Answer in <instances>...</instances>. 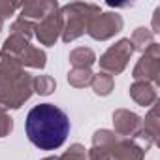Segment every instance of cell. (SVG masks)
I'll return each mask as SVG.
<instances>
[{"label":"cell","mask_w":160,"mask_h":160,"mask_svg":"<svg viewBox=\"0 0 160 160\" xmlns=\"http://www.w3.org/2000/svg\"><path fill=\"white\" fill-rule=\"evenodd\" d=\"M25 130L34 147L42 151H55L62 147L70 134V119L53 104H38L28 111Z\"/></svg>","instance_id":"obj_1"},{"label":"cell","mask_w":160,"mask_h":160,"mask_svg":"<svg viewBox=\"0 0 160 160\" xmlns=\"http://www.w3.org/2000/svg\"><path fill=\"white\" fill-rule=\"evenodd\" d=\"M32 92V77L17 62L0 57V111L19 109Z\"/></svg>","instance_id":"obj_2"},{"label":"cell","mask_w":160,"mask_h":160,"mask_svg":"<svg viewBox=\"0 0 160 160\" xmlns=\"http://www.w3.org/2000/svg\"><path fill=\"white\" fill-rule=\"evenodd\" d=\"M60 13L64 17L62 42L70 43L87 32L89 23L100 13V6L89 4V2H72L60 8Z\"/></svg>","instance_id":"obj_3"},{"label":"cell","mask_w":160,"mask_h":160,"mask_svg":"<svg viewBox=\"0 0 160 160\" xmlns=\"http://www.w3.org/2000/svg\"><path fill=\"white\" fill-rule=\"evenodd\" d=\"M0 57L10 58L13 62H17L21 68L23 66H30V68H43L45 66V53L38 47H32L28 43V40L21 38V36H10L0 51Z\"/></svg>","instance_id":"obj_4"},{"label":"cell","mask_w":160,"mask_h":160,"mask_svg":"<svg viewBox=\"0 0 160 160\" xmlns=\"http://www.w3.org/2000/svg\"><path fill=\"white\" fill-rule=\"evenodd\" d=\"M132 53H134V45H132L130 38H122V40H119L115 45H111L100 57V60H98L100 62V68L104 70V73L117 75V73H121L126 68Z\"/></svg>","instance_id":"obj_5"},{"label":"cell","mask_w":160,"mask_h":160,"mask_svg":"<svg viewBox=\"0 0 160 160\" xmlns=\"http://www.w3.org/2000/svg\"><path fill=\"white\" fill-rule=\"evenodd\" d=\"M132 77L136 81H149L152 85L160 83V45L152 43L138 60Z\"/></svg>","instance_id":"obj_6"},{"label":"cell","mask_w":160,"mask_h":160,"mask_svg":"<svg viewBox=\"0 0 160 160\" xmlns=\"http://www.w3.org/2000/svg\"><path fill=\"white\" fill-rule=\"evenodd\" d=\"M122 28V17L119 13H98L87 27V34L94 40H109Z\"/></svg>","instance_id":"obj_7"},{"label":"cell","mask_w":160,"mask_h":160,"mask_svg":"<svg viewBox=\"0 0 160 160\" xmlns=\"http://www.w3.org/2000/svg\"><path fill=\"white\" fill-rule=\"evenodd\" d=\"M62 28H64V17L58 8L34 25V36L40 40L42 45H53L62 34Z\"/></svg>","instance_id":"obj_8"},{"label":"cell","mask_w":160,"mask_h":160,"mask_svg":"<svg viewBox=\"0 0 160 160\" xmlns=\"http://www.w3.org/2000/svg\"><path fill=\"white\" fill-rule=\"evenodd\" d=\"M113 126H115V136L134 138L138 130L141 128V119L128 109H117L113 113Z\"/></svg>","instance_id":"obj_9"},{"label":"cell","mask_w":160,"mask_h":160,"mask_svg":"<svg viewBox=\"0 0 160 160\" xmlns=\"http://www.w3.org/2000/svg\"><path fill=\"white\" fill-rule=\"evenodd\" d=\"M55 10H58V4L53 2V0H32V2H23L21 19L30 21V23H34V21L38 23Z\"/></svg>","instance_id":"obj_10"},{"label":"cell","mask_w":160,"mask_h":160,"mask_svg":"<svg viewBox=\"0 0 160 160\" xmlns=\"http://www.w3.org/2000/svg\"><path fill=\"white\" fill-rule=\"evenodd\" d=\"M145 151L134 143V139L128 138H121L117 139L115 147H113V154L111 160H143Z\"/></svg>","instance_id":"obj_11"},{"label":"cell","mask_w":160,"mask_h":160,"mask_svg":"<svg viewBox=\"0 0 160 160\" xmlns=\"http://www.w3.org/2000/svg\"><path fill=\"white\" fill-rule=\"evenodd\" d=\"M130 96L134 98V102H138L143 108H149L156 102L158 92H156V85L149 83V81H136L130 87Z\"/></svg>","instance_id":"obj_12"},{"label":"cell","mask_w":160,"mask_h":160,"mask_svg":"<svg viewBox=\"0 0 160 160\" xmlns=\"http://www.w3.org/2000/svg\"><path fill=\"white\" fill-rule=\"evenodd\" d=\"M70 62L73 68H91L96 62V55L89 47H77L70 53Z\"/></svg>","instance_id":"obj_13"},{"label":"cell","mask_w":160,"mask_h":160,"mask_svg":"<svg viewBox=\"0 0 160 160\" xmlns=\"http://www.w3.org/2000/svg\"><path fill=\"white\" fill-rule=\"evenodd\" d=\"M130 42H132V45H134V51L138 49V51L145 53V51L154 43V34H152V30H149V28H145V27H139V28L134 30Z\"/></svg>","instance_id":"obj_14"},{"label":"cell","mask_w":160,"mask_h":160,"mask_svg":"<svg viewBox=\"0 0 160 160\" xmlns=\"http://www.w3.org/2000/svg\"><path fill=\"white\" fill-rule=\"evenodd\" d=\"M92 75H94V73L91 72V68H73V70H70V73H68V83H70L72 87L83 89V87L91 85Z\"/></svg>","instance_id":"obj_15"},{"label":"cell","mask_w":160,"mask_h":160,"mask_svg":"<svg viewBox=\"0 0 160 160\" xmlns=\"http://www.w3.org/2000/svg\"><path fill=\"white\" fill-rule=\"evenodd\" d=\"M91 85H92V89H94L96 94H100V96H108V94L113 91L115 81H113V75L100 72V73H94V75H92Z\"/></svg>","instance_id":"obj_16"},{"label":"cell","mask_w":160,"mask_h":160,"mask_svg":"<svg viewBox=\"0 0 160 160\" xmlns=\"http://www.w3.org/2000/svg\"><path fill=\"white\" fill-rule=\"evenodd\" d=\"M32 87H34V92L47 96V94H51L55 91L57 83H55V79L51 75H40V77H34L32 79Z\"/></svg>","instance_id":"obj_17"},{"label":"cell","mask_w":160,"mask_h":160,"mask_svg":"<svg viewBox=\"0 0 160 160\" xmlns=\"http://www.w3.org/2000/svg\"><path fill=\"white\" fill-rule=\"evenodd\" d=\"M12 34H13V36H21V38H25V40H30V38L34 36V23L25 21V19L19 17L17 21L12 23Z\"/></svg>","instance_id":"obj_18"},{"label":"cell","mask_w":160,"mask_h":160,"mask_svg":"<svg viewBox=\"0 0 160 160\" xmlns=\"http://www.w3.org/2000/svg\"><path fill=\"white\" fill-rule=\"evenodd\" d=\"M58 160H87V149L79 143H73L62 156H58Z\"/></svg>","instance_id":"obj_19"},{"label":"cell","mask_w":160,"mask_h":160,"mask_svg":"<svg viewBox=\"0 0 160 160\" xmlns=\"http://www.w3.org/2000/svg\"><path fill=\"white\" fill-rule=\"evenodd\" d=\"M147 134H151L154 139L158 138V115H156V108H152L151 111H149V115L145 117V122H143V126H141Z\"/></svg>","instance_id":"obj_20"},{"label":"cell","mask_w":160,"mask_h":160,"mask_svg":"<svg viewBox=\"0 0 160 160\" xmlns=\"http://www.w3.org/2000/svg\"><path fill=\"white\" fill-rule=\"evenodd\" d=\"M23 2H10V0H0V21L8 19L10 15H13L15 10H21Z\"/></svg>","instance_id":"obj_21"},{"label":"cell","mask_w":160,"mask_h":160,"mask_svg":"<svg viewBox=\"0 0 160 160\" xmlns=\"http://www.w3.org/2000/svg\"><path fill=\"white\" fill-rule=\"evenodd\" d=\"M12 130H13V119L6 111H0V138H6Z\"/></svg>","instance_id":"obj_22"},{"label":"cell","mask_w":160,"mask_h":160,"mask_svg":"<svg viewBox=\"0 0 160 160\" xmlns=\"http://www.w3.org/2000/svg\"><path fill=\"white\" fill-rule=\"evenodd\" d=\"M43 160H58V156H49V158H43Z\"/></svg>","instance_id":"obj_23"},{"label":"cell","mask_w":160,"mask_h":160,"mask_svg":"<svg viewBox=\"0 0 160 160\" xmlns=\"http://www.w3.org/2000/svg\"><path fill=\"white\" fill-rule=\"evenodd\" d=\"M0 30H2V21H0Z\"/></svg>","instance_id":"obj_24"}]
</instances>
